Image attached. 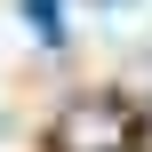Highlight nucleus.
Wrapping results in <instances>:
<instances>
[{
    "instance_id": "obj_1",
    "label": "nucleus",
    "mask_w": 152,
    "mask_h": 152,
    "mask_svg": "<svg viewBox=\"0 0 152 152\" xmlns=\"http://www.w3.org/2000/svg\"><path fill=\"white\" fill-rule=\"evenodd\" d=\"M56 152H136V104L120 96H72L56 120Z\"/></svg>"
},
{
    "instance_id": "obj_2",
    "label": "nucleus",
    "mask_w": 152,
    "mask_h": 152,
    "mask_svg": "<svg viewBox=\"0 0 152 152\" xmlns=\"http://www.w3.org/2000/svg\"><path fill=\"white\" fill-rule=\"evenodd\" d=\"M16 16L32 24V40H40V48H64V0H24Z\"/></svg>"
},
{
    "instance_id": "obj_3",
    "label": "nucleus",
    "mask_w": 152,
    "mask_h": 152,
    "mask_svg": "<svg viewBox=\"0 0 152 152\" xmlns=\"http://www.w3.org/2000/svg\"><path fill=\"white\" fill-rule=\"evenodd\" d=\"M136 152H152V96L136 104Z\"/></svg>"
},
{
    "instance_id": "obj_4",
    "label": "nucleus",
    "mask_w": 152,
    "mask_h": 152,
    "mask_svg": "<svg viewBox=\"0 0 152 152\" xmlns=\"http://www.w3.org/2000/svg\"><path fill=\"white\" fill-rule=\"evenodd\" d=\"M96 8H136V0H96Z\"/></svg>"
}]
</instances>
